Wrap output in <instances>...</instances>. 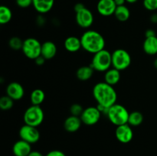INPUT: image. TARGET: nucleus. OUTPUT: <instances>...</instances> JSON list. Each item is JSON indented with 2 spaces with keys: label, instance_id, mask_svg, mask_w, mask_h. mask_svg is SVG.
<instances>
[{
  "label": "nucleus",
  "instance_id": "24",
  "mask_svg": "<svg viewBox=\"0 0 157 156\" xmlns=\"http://www.w3.org/2000/svg\"><path fill=\"white\" fill-rule=\"evenodd\" d=\"M144 115L139 111H133L130 113L128 119V124L130 126H139L144 122Z\"/></svg>",
  "mask_w": 157,
  "mask_h": 156
},
{
  "label": "nucleus",
  "instance_id": "28",
  "mask_svg": "<svg viewBox=\"0 0 157 156\" xmlns=\"http://www.w3.org/2000/svg\"><path fill=\"white\" fill-rule=\"evenodd\" d=\"M84 109L83 108L81 104L78 103H75L72 104L70 107V113L72 116H81V115L82 114L83 111H84Z\"/></svg>",
  "mask_w": 157,
  "mask_h": 156
},
{
  "label": "nucleus",
  "instance_id": "30",
  "mask_svg": "<svg viewBox=\"0 0 157 156\" xmlns=\"http://www.w3.org/2000/svg\"><path fill=\"white\" fill-rule=\"evenodd\" d=\"M15 3L18 7L26 9L32 6V0H15Z\"/></svg>",
  "mask_w": 157,
  "mask_h": 156
},
{
  "label": "nucleus",
  "instance_id": "32",
  "mask_svg": "<svg viewBox=\"0 0 157 156\" xmlns=\"http://www.w3.org/2000/svg\"><path fill=\"white\" fill-rule=\"evenodd\" d=\"M84 8H86V7H85V6L83 4V3L78 2V3H77V4H75V7H74V9H75V13H76V12H80V11L82 10V9H84Z\"/></svg>",
  "mask_w": 157,
  "mask_h": 156
},
{
  "label": "nucleus",
  "instance_id": "21",
  "mask_svg": "<svg viewBox=\"0 0 157 156\" xmlns=\"http://www.w3.org/2000/svg\"><path fill=\"white\" fill-rule=\"evenodd\" d=\"M94 70L90 65L82 66L79 67L76 71V76L79 80L87 81L93 76Z\"/></svg>",
  "mask_w": 157,
  "mask_h": 156
},
{
  "label": "nucleus",
  "instance_id": "26",
  "mask_svg": "<svg viewBox=\"0 0 157 156\" xmlns=\"http://www.w3.org/2000/svg\"><path fill=\"white\" fill-rule=\"evenodd\" d=\"M14 101L15 100H13L12 98L9 97L7 95L2 96L0 98V109L3 111L10 110L13 107Z\"/></svg>",
  "mask_w": 157,
  "mask_h": 156
},
{
  "label": "nucleus",
  "instance_id": "1",
  "mask_svg": "<svg viewBox=\"0 0 157 156\" xmlns=\"http://www.w3.org/2000/svg\"><path fill=\"white\" fill-rule=\"evenodd\" d=\"M93 96L98 105L108 110L117 103V93L113 86L106 82H99L95 84L92 90Z\"/></svg>",
  "mask_w": 157,
  "mask_h": 156
},
{
  "label": "nucleus",
  "instance_id": "27",
  "mask_svg": "<svg viewBox=\"0 0 157 156\" xmlns=\"http://www.w3.org/2000/svg\"><path fill=\"white\" fill-rule=\"evenodd\" d=\"M23 41L18 37H12L9 41V46L11 49L14 50H19L22 49Z\"/></svg>",
  "mask_w": 157,
  "mask_h": 156
},
{
  "label": "nucleus",
  "instance_id": "25",
  "mask_svg": "<svg viewBox=\"0 0 157 156\" xmlns=\"http://www.w3.org/2000/svg\"><path fill=\"white\" fill-rule=\"evenodd\" d=\"M12 18V10L6 6L0 7V24H6L10 22Z\"/></svg>",
  "mask_w": 157,
  "mask_h": 156
},
{
  "label": "nucleus",
  "instance_id": "31",
  "mask_svg": "<svg viewBox=\"0 0 157 156\" xmlns=\"http://www.w3.org/2000/svg\"><path fill=\"white\" fill-rule=\"evenodd\" d=\"M45 156H66L63 151H60V150H52V151H49Z\"/></svg>",
  "mask_w": 157,
  "mask_h": 156
},
{
  "label": "nucleus",
  "instance_id": "2",
  "mask_svg": "<svg viewBox=\"0 0 157 156\" xmlns=\"http://www.w3.org/2000/svg\"><path fill=\"white\" fill-rule=\"evenodd\" d=\"M80 38H81L82 49L88 53L94 54L105 49V39L104 36L97 31H85Z\"/></svg>",
  "mask_w": 157,
  "mask_h": 156
},
{
  "label": "nucleus",
  "instance_id": "7",
  "mask_svg": "<svg viewBox=\"0 0 157 156\" xmlns=\"http://www.w3.org/2000/svg\"><path fill=\"white\" fill-rule=\"evenodd\" d=\"M41 44L36 38H28L23 41L21 50L26 58L35 61L37 58L41 56Z\"/></svg>",
  "mask_w": 157,
  "mask_h": 156
},
{
  "label": "nucleus",
  "instance_id": "14",
  "mask_svg": "<svg viewBox=\"0 0 157 156\" xmlns=\"http://www.w3.org/2000/svg\"><path fill=\"white\" fill-rule=\"evenodd\" d=\"M32 151L31 144L22 139L17 141L12 146V152L15 156H28Z\"/></svg>",
  "mask_w": 157,
  "mask_h": 156
},
{
  "label": "nucleus",
  "instance_id": "38",
  "mask_svg": "<svg viewBox=\"0 0 157 156\" xmlns=\"http://www.w3.org/2000/svg\"><path fill=\"white\" fill-rule=\"evenodd\" d=\"M138 0H126V2L130 3V4H133V3H136Z\"/></svg>",
  "mask_w": 157,
  "mask_h": 156
},
{
  "label": "nucleus",
  "instance_id": "34",
  "mask_svg": "<svg viewBox=\"0 0 157 156\" xmlns=\"http://www.w3.org/2000/svg\"><path fill=\"white\" fill-rule=\"evenodd\" d=\"M156 36V32L153 29H147L145 32V37L146 38H150V37Z\"/></svg>",
  "mask_w": 157,
  "mask_h": 156
},
{
  "label": "nucleus",
  "instance_id": "5",
  "mask_svg": "<svg viewBox=\"0 0 157 156\" xmlns=\"http://www.w3.org/2000/svg\"><path fill=\"white\" fill-rule=\"evenodd\" d=\"M44 113L41 106L32 105L26 109L23 115L25 124L32 126L38 127L43 122Z\"/></svg>",
  "mask_w": 157,
  "mask_h": 156
},
{
  "label": "nucleus",
  "instance_id": "19",
  "mask_svg": "<svg viewBox=\"0 0 157 156\" xmlns=\"http://www.w3.org/2000/svg\"><path fill=\"white\" fill-rule=\"evenodd\" d=\"M143 49L147 54L153 56L157 54V37L146 38L143 44Z\"/></svg>",
  "mask_w": 157,
  "mask_h": 156
},
{
  "label": "nucleus",
  "instance_id": "10",
  "mask_svg": "<svg viewBox=\"0 0 157 156\" xmlns=\"http://www.w3.org/2000/svg\"><path fill=\"white\" fill-rule=\"evenodd\" d=\"M76 23L78 26L82 28H89L93 24L94 17L90 9L84 8L80 12H76L75 16Z\"/></svg>",
  "mask_w": 157,
  "mask_h": 156
},
{
  "label": "nucleus",
  "instance_id": "37",
  "mask_svg": "<svg viewBox=\"0 0 157 156\" xmlns=\"http://www.w3.org/2000/svg\"><path fill=\"white\" fill-rule=\"evenodd\" d=\"M115 3H116L117 6H124L126 3V0H114Z\"/></svg>",
  "mask_w": 157,
  "mask_h": 156
},
{
  "label": "nucleus",
  "instance_id": "18",
  "mask_svg": "<svg viewBox=\"0 0 157 156\" xmlns=\"http://www.w3.org/2000/svg\"><path fill=\"white\" fill-rule=\"evenodd\" d=\"M64 47L67 51L75 53L82 48L81 38L76 36H69L64 40Z\"/></svg>",
  "mask_w": 157,
  "mask_h": 156
},
{
  "label": "nucleus",
  "instance_id": "15",
  "mask_svg": "<svg viewBox=\"0 0 157 156\" xmlns=\"http://www.w3.org/2000/svg\"><path fill=\"white\" fill-rule=\"evenodd\" d=\"M58 48L55 43L52 41H46L41 44V56L45 60H52L57 54Z\"/></svg>",
  "mask_w": 157,
  "mask_h": 156
},
{
  "label": "nucleus",
  "instance_id": "4",
  "mask_svg": "<svg viewBox=\"0 0 157 156\" xmlns=\"http://www.w3.org/2000/svg\"><path fill=\"white\" fill-rule=\"evenodd\" d=\"M90 66L94 71L106 72L112 67V53L104 49L94 54L91 60Z\"/></svg>",
  "mask_w": 157,
  "mask_h": 156
},
{
  "label": "nucleus",
  "instance_id": "6",
  "mask_svg": "<svg viewBox=\"0 0 157 156\" xmlns=\"http://www.w3.org/2000/svg\"><path fill=\"white\" fill-rule=\"evenodd\" d=\"M131 61L130 53L124 49L118 48L112 52V67L120 71L128 68L131 64Z\"/></svg>",
  "mask_w": 157,
  "mask_h": 156
},
{
  "label": "nucleus",
  "instance_id": "17",
  "mask_svg": "<svg viewBox=\"0 0 157 156\" xmlns=\"http://www.w3.org/2000/svg\"><path fill=\"white\" fill-rule=\"evenodd\" d=\"M55 5V0H32V6L39 14L50 12Z\"/></svg>",
  "mask_w": 157,
  "mask_h": 156
},
{
  "label": "nucleus",
  "instance_id": "13",
  "mask_svg": "<svg viewBox=\"0 0 157 156\" xmlns=\"http://www.w3.org/2000/svg\"><path fill=\"white\" fill-rule=\"evenodd\" d=\"M6 95L13 100H20L25 95V89L21 84L18 82H11L6 87Z\"/></svg>",
  "mask_w": 157,
  "mask_h": 156
},
{
  "label": "nucleus",
  "instance_id": "11",
  "mask_svg": "<svg viewBox=\"0 0 157 156\" xmlns=\"http://www.w3.org/2000/svg\"><path fill=\"white\" fill-rule=\"evenodd\" d=\"M115 136L121 143H129L133 138V131L132 127L128 123L117 126L115 130Z\"/></svg>",
  "mask_w": 157,
  "mask_h": 156
},
{
  "label": "nucleus",
  "instance_id": "23",
  "mask_svg": "<svg viewBox=\"0 0 157 156\" xmlns=\"http://www.w3.org/2000/svg\"><path fill=\"white\" fill-rule=\"evenodd\" d=\"M45 99V93L41 89H35L30 94V101L32 105L41 106Z\"/></svg>",
  "mask_w": 157,
  "mask_h": 156
},
{
  "label": "nucleus",
  "instance_id": "12",
  "mask_svg": "<svg viewBox=\"0 0 157 156\" xmlns=\"http://www.w3.org/2000/svg\"><path fill=\"white\" fill-rule=\"evenodd\" d=\"M117 7L114 0H99L97 5V10L102 16L108 17L114 15Z\"/></svg>",
  "mask_w": 157,
  "mask_h": 156
},
{
  "label": "nucleus",
  "instance_id": "3",
  "mask_svg": "<svg viewBox=\"0 0 157 156\" xmlns=\"http://www.w3.org/2000/svg\"><path fill=\"white\" fill-rule=\"evenodd\" d=\"M106 115L112 124L116 126H119L128 123L130 113L124 106L115 103L107 110Z\"/></svg>",
  "mask_w": 157,
  "mask_h": 156
},
{
  "label": "nucleus",
  "instance_id": "8",
  "mask_svg": "<svg viewBox=\"0 0 157 156\" xmlns=\"http://www.w3.org/2000/svg\"><path fill=\"white\" fill-rule=\"evenodd\" d=\"M101 114L102 113L98 106H89L84 109L80 118L84 125H94L99 122Z\"/></svg>",
  "mask_w": 157,
  "mask_h": 156
},
{
  "label": "nucleus",
  "instance_id": "35",
  "mask_svg": "<svg viewBox=\"0 0 157 156\" xmlns=\"http://www.w3.org/2000/svg\"><path fill=\"white\" fill-rule=\"evenodd\" d=\"M28 156H44L42 153L38 151H32Z\"/></svg>",
  "mask_w": 157,
  "mask_h": 156
},
{
  "label": "nucleus",
  "instance_id": "20",
  "mask_svg": "<svg viewBox=\"0 0 157 156\" xmlns=\"http://www.w3.org/2000/svg\"><path fill=\"white\" fill-rule=\"evenodd\" d=\"M121 76V71L112 67L104 72V82L113 87L119 83Z\"/></svg>",
  "mask_w": 157,
  "mask_h": 156
},
{
  "label": "nucleus",
  "instance_id": "22",
  "mask_svg": "<svg viewBox=\"0 0 157 156\" xmlns=\"http://www.w3.org/2000/svg\"><path fill=\"white\" fill-rule=\"evenodd\" d=\"M113 15L119 21L124 22V21H127L130 18V11L128 9V7L126 6L125 5L124 6H117Z\"/></svg>",
  "mask_w": 157,
  "mask_h": 156
},
{
  "label": "nucleus",
  "instance_id": "16",
  "mask_svg": "<svg viewBox=\"0 0 157 156\" xmlns=\"http://www.w3.org/2000/svg\"><path fill=\"white\" fill-rule=\"evenodd\" d=\"M82 121L79 116H69L64 122V128L67 132L71 133L76 132L80 129L82 125Z\"/></svg>",
  "mask_w": 157,
  "mask_h": 156
},
{
  "label": "nucleus",
  "instance_id": "29",
  "mask_svg": "<svg viewBox=\"0 0 157 156\" xmlns=\"http://www.w3.org/2000/svg\"><path fill=\"white\" fill-rule=\"evenodd\" d=\"M143 5L147 10L150 12L157 10V0H144Z\"/></svg>",
  "mask_w": 157,
  "mask_h": 156
},
{
  "label": "nucleus",
  "instance_id": "36",
  "mask_svg": "<svg viewBox=\"0 0 157 156\" xmlns=\"http://www.w3.org/2000/svg\"><path fill=\"white\" fill-rule=\"evenodd\" d=\"M150 21H151V22L154 23V24H157V13H154L151 15Z\"/></svg>",
  "mask_w": 157,
  "mask_h": 156
},
{
  "label": "nucleus",
  "instance_id": "33",
  "mask_svg": "<svg viewBox=\"0 0 157 156\" xmlns=\"http://www.w3.org/2000/svg\"><path fill=\"white\" fill-rule=\"evenodd\" d=\"M45 61L46 60L42 56H39L35 60V63L38 66H42L44 64V62H45Z\"/></svg>",
  "mask_w": 157,
  "mask_h": 156
},
{
  "label": "nucleus",
  "instance_id": "9",
  "mask_svg": "<svg viewBox=\"0 0 157 156\" xmlns=\"http://www.w3.org/2000/svg\"><path fill=\"white\" fill-rule=\"evenodd\" d=\"M18 135L20 139L29 142L31 145L36 143L40 139V132L37 127L26 125V124L20 128Z\"/></svg>",
  "mask_w": 157,
  "mask_h": 156
},
{
  "label": "nucleus",
  "instance_id": "39",
  "mask_svg": "<svg viewBox=\"0 0 157 156\" xmlns=\"http://www.w3.org/2000/svg\"><path fill=\"white\" fill-rule=\"evenodd\" d=\"M153 66H154L155 68L157 69V58L155 59L154 62H153Z\"/></svg>",
  "mask_w": 157,
  "mask_h": 156
}]
</instances>
